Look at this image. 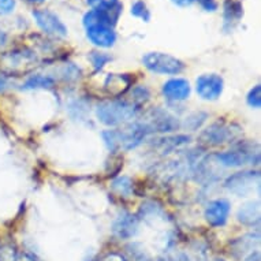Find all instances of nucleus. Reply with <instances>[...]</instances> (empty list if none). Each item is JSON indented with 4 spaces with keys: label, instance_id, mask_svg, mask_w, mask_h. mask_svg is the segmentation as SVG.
<instances>
[{
    "label": "nucleus",
    "instance_id": "1",
    "mask_svg": "<svg viewBox=\"0 0 261 261\" xmlns=\"http://www.w3.org/2000/svg\"><path fill=\"white\" fill-rule=\"evenodd\" d=\"M103 140L108 150L119 152V150H132L140 146L150 136L145 124L141 120L128 122L122 128H112L103 132Z\"/></svg>",
    "mask_w": 261,
    "mask_h": 261
},
{
    "label": "nucleus",
    "instance_id": "2",
    "mask_svg": "<svg viewBox=\"0 0 261 261\" xmlns=\"http://www.w3.org/2000/svg\"><path fill=\"white\" fill-rule=\"evenodd\" d=\"M234 148L222 153H215V159L223 167L240 168L260 164V145L254 141H236Z\"/></svg>",
    "mask_w": 261,
    "mask_h": 261
},
{
    "label": "nucleus",
    "instance_id": "3",
    "mask_svg": "<svg viewBox=\"0 0 261 261\" xmlns=\"http://www.w3.org/2000/svg\"><path fill=\"white\" fill-rule=\"evenodd\" d=\"M137 106L126 100H107L97 106L96 115L97 119L106 126L114 127L132 122L138 115Z\"/></svg>",
    "mask_w": 261,
    "mask_h": 261
},
{
    "label": "nucleus",
    "instance_id": "4",
    "mask_svg": "<svg viewBox=\"0 0 261 261\" xmlns=\"http://www.w3.org/2000/svg\"><path fill=\"white\" fill-rule=\"evenodd\" d=\"M242 136V127L232 122L219 119L200 134V142L205 146H220L236 142Z\"/></svg>",
    "mask_w": 261,
    "mask_h": 261
},
{
    "label": "nucleus",
    "instance_id": "5",
    "mask_svg": "<svg viewBox=\"0 0 261 261\" xmlns=\"http://www.w3.org/2000/svg\"><path fill=\"white\" fill-rule=\"evenodd\" d=\"M36 55L29 49H15L0 55V73L5 75H21L33 69Z\"/></svg>",
    "mask_w": 261,
    "mask_h": 261
},
{
    "label": "nucleus",
    "instance_id": "6",
    "mask_svg": "<svg viewBox=\"0 0 261 261\" xmlns=\"http://www.w3.org/2000/svg\"><path fill=\"white\" fill-rule=\"evenodd\" d=\"M142 63L152 73L164 75H176L185 70L182 60L163 52H148L142 56Z\"/></svg>",
    "mask_w": 261,
    "mask_h": 261
},
{
    "label": "nucleus",
    "instance_id": "7",
    "mask_svg": "<svg viewBox=\"0 0 261 261\" xmlns=\"http://www.w3.org/2000/svg\"><path fill=\"white\" fill-rule=\"evenodd\" d=\"M224 188L232 194L246 197L254 190L260 188V172L258 171H241L232 174L224 182Z\"/></svg>",
    "mask_w": 261,
    "mask_h": 261
},
{
    "label": "nucleus",
    "instance_id": "8",
    "mask_svg": "<svg viewBox=\"0 0 261 261\" xmlns=\"http://www.w3.org/2000/svg\"><path fill=\"white\" fill-rule=\"evenodd\" d=\"M145 124L150 134L153 133H172L180 127L179 120L170 112L163 108H152L146 112L145 118L141 120Z\"/></svg>",
    "mask_w": 261,
    "mask_h": 261
},
{
    "label": "nucleus",
    "instance_id": "9",
    "mask_svg": "<svg viewBox=\"0 0 261 261\" xmlns=\"http://www.w3.org/2000/svg\"><path fill=\"white\" fill-rule=\"evenodd\" d=\"M33 18L44 33L54 36V37H60V39L67 36V28L60 21L59 17L49 10H35Z\"/></svg>",
    "mask_w": 261,
    "mask_h": 261
},
{
    "label": "nucleus",
    "instance_id": "10",
    "mask_svg": "<svg viewBox=\"0 0 261 261\" xmlns=\"http://www.w3.org/2000/svg\"><path fill=\"white\" fill-rule=\"evenodd\" d=\"M224 81L219 74H202L196 81V90L204 100H218L223 93Z\"/></svg>",
    "mask_w": 261,
    "mask_h": 261
},
{
    "label": "nucleus",
    "instance_id": "11",
    "mask_svg": "<svg viewBox=\"0 0 261 261\" xmlns=\"http://www.w3.org/2000/svg\"><path fill=\"white\" fill-rule=\"evenodd\" d=\"M230 211H231V204L224 198H218V200H214L206 205L204 216L211 226L220 227L227 223Z\"/></svg>",
    "mask_w": 261,
    "mask_h": 261
},
{
    "label": "nucleus",
    "instance_id": "12",
    "mask_svg": "<svg viewBox=\"0 0 261 261\" xmlns=\"http://www.w3.org/2000/svg\"><path fill=\"white\" fill-rule=\"evenodd\" d=\"M112 232L120 240H130L138 232V219L128 212H122L112 223Z\"/></svg>",
    "mask_w": 261,
    "mask_h": 261
},
{
    "label": "nucleus",
    "instance_id": "13",
    "mask_svg": "<svg viewBox=\"0 0 261 261\" xmlns=\"http://www.w3.org/2000/svg\"><path fill=\"white\" fill-rule=\"evenodd\" d=\"M163 94L170 101H184L190 96V84L185 78H172L163 85Z\"/></svg>",
    "mask_w": 261,
    "mask_h": 261
},
{
    "label": "nucleus",
    "instance_id": "14",
    "mask_svg": "<svg viewBox=\"0 0 261 261\" xmlns=\"http://www.w3.org/2000/svg\"><path fill=\"white\" fill-rule=\"evenodd\" d=\"M86 36L90 43L100 48L112 47L116 41V33L110 26H90L86 29Z\"/></svg>",
    "mask_w": 261,
    "mask_h": 261
},
{
    "label": "nucleus",
    "instance_id": "15",
    "mask_svg": "<svg viewBox=\"0 0 261 261\" xmlns=\"http://www.w3.org/2000/svg\"><path fill=\"white\" fill-rule=\"evenodd\" d=\"M223 9V30L231 32L244 17V6L240 0H226Z\"/></svg>",
    "mask_w": 261,
    "mask_h": 261
},
{
    "label": "nucleus",
    "instance_id": "16",
    "mask_svg": "<svg viewBox=\"0 0 261 261\" xmlns=\"http://www.w3.org/2000/svg\"><path fill=\"white\" fill-rule=\"evenodd\" d=\"M258 244H260V234L258 232L246 234V236L241 237L232 242V253L236 257H244L249 253L254 252Z\"/></svg>",
    "mask_w": 261,
    "mask_h": 261
},
{
    "label": "nucleus",
    "instance_id": "17",
    "mask_svg": "<svg viewBox=\"0 0 261 261\" xmlns=\"http://www.w3.org/2000/svg\"><path fill=\"white\" fill-rule=\"evenodd\" d=\"M237 219L245 226L258 224L260 223V201H250L244 204L238 210Z\"/></svg>",
    "mask_w": 261,
    "mask_h": 261
},
{
    "label": "nucleus",
    "instance_id": "18",
    "mask_svg": "<svg viewBox=\"0 0 261 261\" xmlns=\"http://www.w3.org/2000/svg\"><path fill=\"white\" fill-rule=\"evenodd\" d=\"M190 142V137L189 136H184V134H179V136H168V137L159 138L153 142V146L156 149H159L162 153H170L172 150L178 149V148H182V146L188 145Z\"/></svg>",
    "mask_w": 261,
    "mask_h": 261
},
{
    "label": "nucleus",
    "instance_id": "19",
    "mask_svg": "<svg viewBox=\"0 0 261 261\" xmlns=\"http://www.w3.org/2000/svg\"><path fill=\"white\" fill-rule=\"evenodd\" d=\"M130 86V80L126 77V74H110L106 78L104 88L111 96H120L123 94Z\"/></svg>",
    "mask_w": 261,
    "mask_h": 261
},
{
    "label": "nucleus",
    "instance_id": "20",
    "mask_svg": "<svg viewBox=\"0 0 261 261\" xmlns=\"http://www.w3.org/2000/svg\"><path fill=\"white\" fill-rule=\"evenodd\" d=\"M54 85H55V80H54V78L48 77V75L37 74V75L30 77L29 80L23 84L22 89H48V88H52Z\"/></svg>",
    "mask_w": 261,
    "mask_h": 261
},
{
    "label": "nucleus",
    "instance_id": "21",
    "mask_svg": "<svg viewBox=\"0 0 261 261\" xmlns=\"http://www.w3.org/2000/svg\"><path fill=\"white\" fill-rule=\"evenodd\" d=\"M112 189L116 193H119L120 196L127 197L133 192V184H132V179L128 176H119L118 179L112 182Z\"/></svg>",
    "mask_w": 261,
    "mask_h": 261
},
{
    "label": "nucleus",
    "instance_id": "22",
    "mask_svg": "<svg viewBox=\"0 0 261 261\" xmlns=\"http://www.w3.org/2000/svg\"><path fill=\"white\" fill-rule=\"evenodd\" d=\"M206 118H208V115H206L205 112H194V114H192V115H189L186 118L184 126L186 128H189V130L194 132V130L201 127L202 123L206 120Z\"/></svg>",
    "mask_w": 261,
    "mask_h": 261
},
{
    "label": "nucleus",
    "instance_id": "23",
    "mask_svg": "<svg viewBox=\"0 0 261 261\" xmlns=\"http://www.w3.org/2000/svg\"><path fill=\"white\" fill-rule=\"evenodd\" d=\"M133 100L130 103H133L134 106L140 107L141 104H144L145 101H148L150 97V92L146 86H137L133 89Z\"/></svg>",
    "mask_w": 261,
    "mask_h": 261
},
{
    "label": "nucleus",
    "instance_id": "24",
    "mask_svg": "<svg viewBox=\"0 0 261 261\" xmlns=\"http://www.w3.org/2000/svg\"><path fill=\"white\" fill-rule=\"evenodd\" d=\"M246 103H248L249 107L254 108V110H258L261 107V85L257 84L256 86H253L250 92L246 96Z\"/></svg>",
    "mask_w": 261,
    "mask_h": 261
},
{
    "label": "nucleus",
    "instance_id": "25",
    "mask_svg": "<svg viewBox=\"0 0 261 261\" xmlns=\"http://www.w3.org/2000/svg\"><path fill=\"white\" fill-rule=\"evenodd\" d=\"M86 3L93 10H107V11L115 10L120 6L118 0H86Z\"/></svg>",
    "mask_w": 261,
    "mask_h": 261
},
{
    "label": "nucleus",
    "instance_id": "26",
    "mask_svg": "<svg viewBox=\"0 0 261 261\" xmlns=\"http://www.w3.org/2000/svg\"><path fill=\"white\" fill-rule=\"evenodd\" d=\"M132 14H133L134 17L141 18L145 22H148L150 19V13L146 5L141 0H137V2H134V5L132 6Z\"/></svg>",
    "mask_w": 261,
    "mask_h": 261
},
{
    "label": "nucleus",
    "instance_id": "27",
    "mask_svg": "<svg viewBox=\"0 0 261 261\" xmlns=\"http://www.w3.org/2000/svg\"><path fill=\"white\" fill-rule=\"evenodd\" d=\"M89 58L94 66V71H100L106 66V63L111 60V56L103 52H90Z\"/></svg>",
    "mask_w": 261,
    "mask_h": 261
},
{
    "label": "nucleus",
    "instance_id": "28",
    "mask_svg": "<svg viewBox=\"0 0 261 261\" xmlns=\"http://www.w3.org/2000/svg\"><path fill=\"white\" fill-rule=\"evenodd\" d=\"M17 249L11 245H0V261H18Z\"/></svg>",
    "mask_w": 261,
    "mask_h": 261
},
{
    "label": "nucleus",
    "instance_id": "29",
    "mask_svg": "<svg viewBox=\"0 0 261 261\" xmlns=\"http://www.w3.org/2000/svg\"><path fill=\"white\" fill-rule=\"evenodd\" d=\"M15 9V0H0V14L13 13Z\"/></svg>",
    "mask_w": 261,
    "mask_h": 261
},
{
    "label": "nucleus",
    "instance_id": "30",
    "mask_svg": "<svg viewBox=\"0 0 261 261\" xmlns=\"http://www.w3.org/2000/svg\"><path fill=\"white\" fill-rule=\"evenodd\" d=\"M196 2H198V5L201 6L205 11L214 13V11L218 10V3H216L215 0H196Z\"/></svg>",
    "mask_w": 261,
    "mask_h": 261
},
{
    "label": "nucleus",
    "instance_id": "31",
    "mask_svg": "<svg viewBox=\"0 0 261 261\" xmlns=\"http://www.w3.org/2000/svg\"><path fill=\"white\" fill-rule=\"evenodd\" d=\"M10 88V81L9 77L5 74L0 73V93H5L6 90Z\"/></svg>",
    "mask_w": 261,
    "mask_h": 261
},
{
    "label": "nucleus",
    "instance_id": "32",
    "mask_svg": "<svg viewBox=\"0 0 261 261\" xmlns=\"http://www.w3.org/2000/svg\"><path fill=\"white\" fill-rule=\"evenodd\" d=\"M100 261H126L123 257L118 254V253H110L107 256H104Z\"/></svg>",
    "mask_w": 261,
    "mask_h": 261
},
{
    "label": "nucleus",
    "instance_id": "33",
    "mask_svg": "<svg viewBox=\"0 0 261 261\" xmlns=\"http://www.w3.org/2000/svg\"><path fill=\"white\" fill-rule=\"evenodd\" d=\"M245 261H260V252L258 250H254V252L249 253Z\"/></svg>",
    "mask_w": 261,
    "mask_h": 261
},
{
    "label": "nucleus",
    "instance_id": "34",
    "mask_svg": "<svg viewBox=\"0 0 261 261\" xmlns=\"http://www.w3.org/2000/svg\"><path fill=\"white\" fill-rule=\"evenodd\" d=\"M171 2L174 5L179 6V7H188V6L193 5L194 0H171Z\"/></svg>",
    "mask_w": 261,
    "mask_h": 261
},
{
    "label": "nucleus",
    "instance_id": "35",
    "mask_svg": "<svg viewBox=\"0 0 261 261\" xmlns=\"http://www.w3.org/2000/svg\"><path fill=\"white\" fill-rule=\"evenodd\" d=\"M134 261H163V260H153V258H150V257H148L146 254H144V253H140V254H136V256H134Z\"/></svg>",
    "mask_w": 261,
    "mask_h": 261
},
{
    "label": "nucleus",
    "instance_id": "36",
    "mask_svg": "<svg viewBox=\"0 0 261 261\" xmlns=\"http://www.w3.org/2000/svg\"><path fill=\"white\" fill-rule=\"evenodd\" d=\"M6 41H7V35H6L3 30H0V48L5 45Z\"/></svg>",
    "mask_w": 261,
    "mask_h": 261
},
{
    "label": "nucleus",
    "instance_id": "37",
    "mask_svg": "<svg viewBox=\"0 0 261 261\" xmlns=\"http://www.w3.org/2000/svg\"><path fill=\"white\" fill-rule=\"evenodd\" d=\"M30 2H33V3H41L44 0H30Z\"/></svg>",
    "mask_w": 261,
    "mask_h": 261
},
{
    "label": "nucleus",
    "instance_id": "38",
    "mask_svg": "<svg viewBox=\"0 0 261 261\" xmlns=\"http://www.w3.org/2000/svg\"><path fill=\"white\" fill-rule=\"evenodd\" d=\"M218 261H224V260H218Z\"/></svg>",
    "mask_w": 261,
    "mask_h": 261
}]
</instances>
